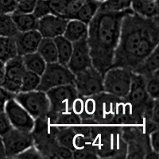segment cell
Returning <instances> with one entry per match:
<instances>
[{
    "label": "cell",
    "instance_id": "obj_1",
    "mask_svg": "<svg viewBox=\"0 0 159 159\" xmlns=\"http://www.w3.org/2000/svg\"><path fill=\"white\" fill-rule=\"evenodd\" d=\"M133 12L131 8L123 11H113L99 7L88 25L87 42L92 66L103 75L113 64L123 18Z\"/></svg>",
    "mask_w": 159,
    "mask_h": 159
},
{
    "label": "cell",
    "instance_id": "obj_2",
    "mask_svg": "<svg viewBox=\"0 0 159 159\" xmlns=\"http://www.w3.org/2000/svg\"><path fill=\"white\" fill-rule=\"evenodd\" d=\"M156 26H159L158 16L144 18L134 12L127 14L122 21L119 43L115 51L111 68L127 69L132 54L143 38Z\"/></svg>",
    "mask_w": 159,
    "mask_h": 159
},
{
    "label": "cell",
    "instance_id": "obj_3",
    "mask_svg": "<svg viewBox=\"0 0 159 159\" xmlns=\"http://www.w3.org/2000/svg\"><path fill=\"white\" fill-rule=\"evenodd\" d=\"M50 110L45 119L51 124H55L58 114L72 111V105L78 98V93L74 84H66L52 88L46 92Z\"/></svg>",
    "mask_w": 159,
    "mask_h": 159
},
{
    "label": "cell",
    "instance_id": "obj_4",
    "mask_svg": "<svg viewBox=\"0 0 159 159\" xmlns=\"http://www.w3.org/2000/svg\"><path fill=\"white\" fill-rule=\"evenodd\" d=\"M132 71L126 68L112 67L103 75V92L125 99L131 83Z\"/></svg>",
    "mask_w": 159,
    "mask_h": 159
},
{
    "label": "cell",
    "instance_id": "obj_5",
    "mask_svg": "<svg viewBox=\"0 0 159 159\" xmlns=\"http://www.w3.org/2000/svg\"><path fill=\"white\" fill-rule=\"evenodd\" d=\"M75 75L67 66L58 62L46 64L43 74L41 76V82L36 90L46 92L52 88L66 84H74Z\"/></svg>",
    "mask_w": 159,
    "mask_h": 159
},
{
    "label": "cell",
    "instance_id": "obj_6",
    "mask_svg": "<svg viewBox=\"0 0 159 159\" xmlns=\"http://www.w3.org/2000/svg\"><path fill=\"white\" fill-rule=\"evenodd\" d=\"M15 100L34 119H45L50 110V103L46 92L39 90L19 92Z\"/></svg>",
    "mask_w": 159,
    "mask_h": 159
},
{
    "label": "cell",
    "instance_id": "obj_7",
    "mask_svg": "<svg viewBox=\"0 0 159 159\" xmlns=\"http://www.w3.org/2000/svg\"><path fill=\"white\" fill-rule=\"evenodd\" d=\"M74 85L80 97H89L103 92V75L93 66L75 75Z\"/></svg>",
    "mask_w": 159,
    "mask_h": 159
},
{
    "label": "cell",
    "instance_id": "obj_8",
    "mask_svg": "<svg viewBox=\"0 0 159 159\" xmlns=\"http://www.w3.org/2000/svg\"><path fill=\"white\" fill-rule=\"evenodd\" d=\"M2 140L7 157H15L21 152L34 146V139L31 132L23 131L14 127L2 136Z\"/></svg>",
    "mask_w": 159,
    "mask_h": 159
},
{
    "label": "cell",
    "instance_id": "obj_9",
    "mask_svg": "<svg viewBox=\"0 0 159 159\" xmlns=\"http://www.w3.org/2000/svg\"><path fill=\"white\" fill-rule=\"evenodd\" d=\"M4 111L14 128L23 131H32L34 127V118L15 100V98H11L6 102Z\"/></svg>",
    "mask_w": 159,
    "mask_h": 159
},
{
    "label": "cell",
    "instance_id": "obj_10",
    "mask_svg": "<svg viewBox=\"0 0 159 159\" xmlns=\"http://www.w3.org/2000/svg\"><path fill=\"white\" fill-rule=\"evenodd\" d=\"M26 71L22 57L17 55L5 64V80L2 87L14 94H18L21 90L22 79Z\"/></svg>",
    "mask_w": 159,
    "mask_h": 159
},
{
    "label": "cell",
    "instance_id": "obj_11",
    "mask_svg": "<svg viewBox=\"0 0 159 159\" xmlns=\"http://www.w3.org/2000/svg\"><path fill=\"white\" fill-rule=\"evenodd\" d=\"M158 42L159 26H156L143 38L136 50L132 54L127 69L134 71L143 62V60L157 47Z\"/></svg>",
    "mask_w": 159,
    "mask_h": 159
},
{
    "label": "cell",
    "instance_id": "obj_12",
    "mask_svg": "<svg viewBox=\"0 0 159 159\" xmlns=\"http://www.w3.org/2000/svg\"><path fill=\"white\" fill-rule=\"evenodd\" d=\"M92 66L87 38H83L72 42V52L67 67L76 75L79 72Z\"/></svg>",
    "mask_w": 159,
    "mask_h": 159
},
{
    "label": "cell",
    "instance_id": "obj_13",
    "mask_svg": "<svg viewBox=\"0 0 159 159\" xmlns=\"http://www.w3.org/2000/svg\"><path fill=\"white\" fill-rule=\"evenodd\" d=\"M69 20L53 15H48L38 19V30L42 38H53L63 35Z\"/></svg>",
    "mask_w": 159,
    "mask_h": 159
},
{
    "label": "cell",
    "instance_id": "obj_14",
    "mask_svg": "<svg viewBox=\"0 0 159 159\" xmlns=\"http://www.w3.org/2000/svg\"><path fill=\"white\" fill-rule=\"evenodd\" d=\"M17 53L18 56H24L37 52L42 37L38 30L18 32L15 37Z\"/></svg>",
    "mask_w": 159,
    "mask_h": 159
},
{
    "label": "cell",
    "instance_id": "obj_15",
    "mask_svg": "<svg viewBox=\"0 0 159 159\" xmlns=\"http://www.w3.org/2000/svg\"><path fill=\"white\" fill-rule=\"evenodd\" d=\"M52 15L70 20L84 0H47Z\"/></svg>",
    "mask_w": 159,
    "mask_h": 159
},
{
    "label": "cell",
    "instance_id": "obj_16",
    "mask_svg": "<svg viewBox=\"0 0 159 159\" xmlns=\"http://www.w3.org/2000/svg\"><path fill=\"white\" fill-rule=\"evenodd\" d=\"M159 67V53L158 45L145 58L140 65L132 71L134 73L141 75L145 79L150 77L155 71L158 70Z\"/></svg>",
    "mask_w": 159,
    "mask_h": 159
},
{
    "label": "cell",
    "instance_id": "obj_17",
    "mask_svg": "<svg viewBox=\"0 0 159 159\" xmlns=\"http://www.w3.org/2000/svg\"><path fill=\"white\" fill-rule=\"evenodd\" d=\"M63 36L71 42H75L83 38H87L88 25L79 20H69Z\"/></svg>",
    "mask_w": 159,
    "mask_h": 159
},
{
    "label": "cell",
    "instance_id": "obj_18",
    "mask_svg": "<svg viewBox=\"0 0 159 159\" xmlns=\"http://www.w3.org/2000/svg\"><path fill=\"white\" fill-rule=\"evenodd\" d=\"M100 4L101 2H99L97 0H84L81 7L73 15L71 19L79 20L86 25H89L91 20L99 10Z\"/></svg>",
    "mask_w": 159,
    "mask_h": 159
},
{
    "label": "cell",
    "instance_id": "obj_19",
    "mask_svg": "<svg viewBox=\"0 0 159 159\" xmlns=\"http://www.w3.org/2000/svg\"><path fill=\"white\" fill-rule=\"evenodd\" d=\"M130 8L134 13L144 18L158 16V0L148 2L132 0Z\"/></svg>",
    "mask_w": 159,
    "mask_h": 159
},
{
    "label": "cell",
    "instance_id": "obj_20",
    "mask_svg": "<svg viewBox=\"0 0 159 159\" xmlns=\"http://www.w3.org/2000/svg\"><path fill=\"white\" fill-rule=\"evenodd\" d=\"M18 32H26L38 29V19L33 14H11Z\"/></svg>",
    "mask_w": 159,
    "mask_h": 159
},
{
    "label": "cell",
    "instance_id": "obj_21",
    "mask_svg": "<svg viewBox=\"0 0 159 159\" xmlns=\"http://www.w3.org/2000/svg\"><path fill=\"white\" fill-rule=\"evenodd\" d=\"M57 51V62L64 66H67L72 52V42L63 35L53 38Z\"/></svg>",
    "mask_w": 159,
    "mask_h": 159
},
{
    "label": "cell",
    "instance_id": "obj_22",
    "mask_svg": "<svg viewBox=\"0 0 159 159\" xmlns=\"http://www.w3.org/2000/svg\"><path fill=\"white\" fill-rule=\"evenodd\" d=\"M21 57L26 70L34 72L40 76L43 74L47 63L38 52H32Z\"/></svg>",
    "mask_w": 159,
    "mask_h": 159
},
{
    "label": "cell",
    "instance_id": "obj_23",
    "mask_svg": "<svg viewBox=\"0 0 159 159\" xmlns=\"http://www.w3.org/2000/svg\"><path fill=\"white\" fill-rule=\"evenodd\" d=\"M76 131L75 128L71 127H57L55 137L61 146L67 147L72 151L76 150Z\"/></svg>",
    "mask_w": 159,
    "mask_h": 159
},
{
    "label": "cell",
    "instance_id": "obj_24",
    "mask_svg": "<svg viewBox=\"0 0 159 159\" xmlns=\"http://www.w3.org/2000/svg\"><path fill=\"white\" fill-rule=\"evenodd\" d=\"M37 52L42 57L47 64L57 62V51L52 38H42Z\"/></svg>",
    "mask_w": 159,
    "mask_h": 159
},
{
    "label": "cell",
    "instance_id": "obj_25",
    "mask_svg": "<svg viewBox=\"0 0 159 159\" xmlns=\"http://www.w3.org/2000/svg\"><path fill=\"white\" fill-rule=\"evenodd\" d=\"M17 55L18 53L14 37L0 36V61L6 64Z\"/></svg>",
    "mask_w": 159,
    "mask_h": 159
},
{
    "label": "cell",
    "instance_id": "obj_26",
    "mask_svg": "<svg viewBox=\"0 0 159 159\" xmlns=\"http://www.w3.org/2000/svg\"><path fill=\"white\" fill-rule=\"evenodd\" d=\"M41 82V76L34 72L26 70L24 72L22 79V85L20 92H31L36 90Z\"/></svg>",
    "mask_w": 159,
    "mask_h": 159
},
{
    "label": "cell",
    "instance_id": "obj_27",
    "mask_svg": "<svg viewBox=\"0 0 159 159\" xmlns=\"http://www.w3.org/2000/svg\"><path fill=\"white\" fill-rule=\"evenodd\" d=\"M18 33L11 15H0V36L15 37Z\"/></svg>",
    "mask_w": 159,
    "mask_h": 159
},
{
    "label": "cell",
    "instance_id": "obj_28",
    "mask_svg": "<svg viewBox=\"0 0 159 159\" xmlns=\"http://www.w3.org/2000/svg\"><path fill=\"white\" fill-rule=\"evenodd\" d=\"M146 90L151 99H158L159 96V71L157 70L146 79Z\"/></svg>",
    "mask_w": 159,
    "mask_h": 159
},
{
    "label": "cell",
    "instance_id": "obj_29",
    "mask_svg": "<svg viewBox=\"0 0 159 159\" xmlns=\"http://www.w3.org/2000/svg\"><path fill=\"white\" fill-rule=\"evenodd\" d=\"M132 0H105L100 7L113 11H123L130 8Z\"/></svg>",
    "mask_w": 159,
    "mask_h": 159
},
{
    "label": "cell",
    "instance_id": "obj_30",
    "mask_svg": "<svg viewBox=\"0 0 159 159\" xmlns=\"http://www.w3.org/2000/svg\"><path fill=\"white\" fill-rule=\"evenodd\" d=\"M81 123V117L72 111L58 114L55 120V124H80Z\"/></svg>",
    "mask_w": 159,
    "mask_h": 159
},
{
    "label": "cell",
    "instance_id": "obj_31",
    "mask_svg": "<svg viewBox=\"0 0 159 159\" xmlns=\"http://www.w3.org/2000/svg\"><path fill=\"white\" fill-rule=\"evenodd\" d=\"M38 19L48 15H52L47 0H38L35 8L32 13Z\"/></svg>",
    "mask_w": 159,
    "mask_h": 159
},
{
    "label": "cell",
    "instance_id": "obj_32",
    "mask_svg": "<svg viewBox=\"0 0 159 159\" xmlns=\"http://www.w3.org/2000/svg\"><path fill=\"white\" fill-rule=\"evenodd\" d=\"M38 0H22L18 2L15 12L17 14H32Z\"/></svg>",
    "mask_w": 159,
    "mask_h": 159
},
{
    "label": "cell",
    "instance_id": "obj_33",
    "mask_svg": "<svg viewBox=\"0 0 159 159\" xmlns=\"http://www.w3.org/2000/svg\"><path fill=\"white\" fill-rule=\"evenodd\" d=\"M17 4L16 0H0V15H11L14 13Z\"/></svg>",
    "mask_w": 159,
    "mask_h": 159
},
{
    "label": "cell",
    "instance_id": "obj_34",
    "mask_svg": "<svg viewBox=\"0 0 159 159\" xmlns=\"http://www.w3.org/2000/svg\"><path fill=\"white\" fill-rule=\"evenodd\" d=\"M97 156L94 150L89 148H79L72 151L74 158H97Z\"/></svg>",
    "mask_w": 159,
    "mask_h": 159
},
{
    "label": "cell",
    "instance_id": "obj_35",
    "mask_svg": "<svg viewBox=\"0 0 159 159\" xmlns=\"http://www.w3.org/2000/svg\"><path fill=\"white\" fill-rule=\"evenodd\" d=\"M16 158H26V159H40L43 158L42 155L41 154L38 150L37 148H35L34 146L30 148L26 149L24 151L21 152L20 154H18V155L15 156Z\"/></svg>",
    "mask_w": 159,
    "mask_h": 159
},
{
    "label": "cell",
    "instance_id": "obj_36",
    "mask_svg": "<svg viewBox=\"0 0 159 159\" xmlns=\"http://www.w3.org/2000/svg\"><path fill=\"white\" fill-rule=\"evenodd\" d=\"M13 128L9 119L6 115L5 111L0 115V137H2Z\"/></svg>",
    "mask_w": 159,
    "mask_h": 159
},
{
    "label": "cell",
    "instance_id": "obj_37",
    "mask_svg": "<svg viewBox=\"0 0 159 159\" xmlns=\"http://www.w3.org/2000/svg\"><path fill=\"white\" fill-rule=\"evenodd\" d=\"M149 143H150V148L156 153L159 152V133L158 130L151 132L149 134Z\"/></svg>",
    "mask_w": 159,
    "mask_h": 159
},
{
    "label": "cell",
    "instance_id": "obj_38",
    "mask_svg": "<svg viewBox=\"0 0 159 159\" xmlns=\"http://www.w3.org/2000/svg\"><path fill=\"white\" fill-rule=\"evenodd\" d=\"M158 99H156L154 100L153 107L151 110V116H150V119L155 123L158 124L159 120V107H158Z\"/></svg>",
    "mask_w": 159,
    "mask_h": 159
},
{
    "label": "cell",
    "instance_id": "obj_39",
    "mask_svg": "<svg viewBox=\"0 0 159 159\" xmlns=\"http://www.w3.org/2000/svg\"><path fill=\"white\" fill-rule=\"evenodd\" d=\"M15 97V94L12 93V92H8V91H7L6 89H4L3 88L0 86V102L6 103L8 99Z\"/></svg>",
    "mask_w": 159,
    "mask_h": 159
},
{
    "label": "cell",
    "instance_id": "obj_40",
    "mask_svg": "<svg viewBox=\"0 0 159 159\" xmlns=\"http://www.w3.org/2000/svg\"><path fill=\"white\" fill-rule=\"evenodd\" d=\"M5 80V63L0 61V86L2 87Z\"/></svg>",
    "mask_w": 159,
    "mask_h": 159
},
{
    "label": "cell",
    "instance_id": "obj_41",
    "mask_svg": "<svg viewBox=\"0 0 159 159\" xmlns=\"http://www.w3.org/2000/svg\"><path fill=\"white\" fill-rule=\"evenodd\" d=\"M6 153H5V148H4V145L2 143V137H0V159L5 158Z\"/></svg>",
    "mask_w": 159,
    "mask_h": 159
},
{
    "label": "cell",
    "instance_id": "obj_42",
    "mask_svg": "<svg viewBox=\"0 0 159 159\" xmlns=\"http://www.w3.org/2000/svg\"><path fill=\"white\" fill-rule=\"evenodd\" d=\"M4 111H5V103L0 102V115L4 112Z\"/></svg>",
    "mask_w": 159,
    "mask_h": 159
},
{
    "label": "cell",
    "instance_id": "obj_43",
    "mask_svg": "<svg viewBox=\"0 0 159 159\" xmlns=\"http://www.w3.org/2000/svg\"><path fill=\"white\" fill-rule=\"evenodd\" d=\"M137 1H143V2H148V1H154V0H137Z\"/></svg>",
    "mask_w": 159,
    "mask_h": 159
},
{
    "label": "cell",
    "instance_id": "obj_44",
    "mask_svg": "<svg viewBox=\"0 0 159 159\" xmlns=\"http://www.w3.org/2000/svg\"><path fill=\"white\" fill-rule=\"evenodd\" d=\"M97 1H99V2H103V1H105V0H97Z\"/></svg>",
    "mask_w": 159,
    "mask_h": 159
},
{
    "label": "cell",
    "instance_id": "obj_45",
    "mask_svg": "<svg viewBox=\"0 0 159 159\" xmlns=\"http://www.w3.org/2000/svg\"><path fill=\"white\" fill-rule=\"evenodd\" d=\"M17 2H19V1H22V0H16Z\"/></svg>",
    "mask_w": 159,
    "mask_h": 159
}]
</instances>
